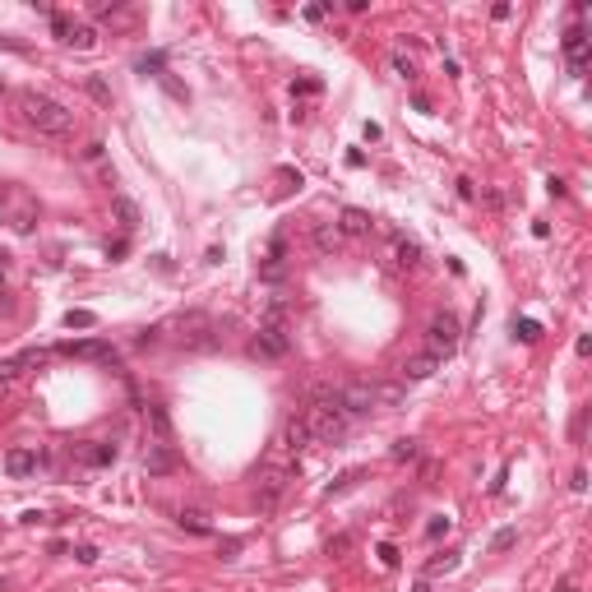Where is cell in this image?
Returning a JSON list of instances; mask_svg holds the SVG:
<instances>
[{
    "label": "cell",
    "instance_id": "1",
    "mask_svg": "<svg viewBox=\"0 0 592 592\" xmlns=\"http://www.w3.org/2000/svg\"><path fill=\"white\" fill-rule=\"evenodd\" d=\"M306 426H310V440H319V444H343L357 421L343 412V398H338L333 384H315L310 407H306Z\"/></svg>",
    "mask_w": 592,
    "mask_h": 592
},
{
    "label": "cell",
    "instance_id": "2",
    "mask_svg": "<svg viewBox=\"0 0 592 592\" xmlns=\"http://www.w3.org/2000/svg\"><path fill=\"white\" fill-rule=\"evenodd\" d=\"M19 116L23 125H32L37 135H47V139H65V135H75V111L56 102V97L37 93V88H19Z\"/></svg>",
    "mask_w": 592,
    "mask_h": 592
},
{
    "label": "cell",
    "instance_id": "3",
    "mask_svg": "<svg viewBox=\"0 0 592 592\" xmlns=\"http://www.w3.org/2000/svg\"><path fill=\"white\" fill-rule=\"evenodd\" d=\"M292 352V324H287V301L282 296H273L268 301L264 319H259V328H255V338H250V357L259 361H278Z\"/></svg>",
    "mask_w": 592,
    "mask_h": 592
},
{
    "label": "cell",
    "instance_id": "4",
    "mask_svg": "<svg viewBox=\"0 0 592 592\" xmlns=\"http://www.w3.org/2000/svg\"><path fill=\"white\" fill-rule=\"evenodd\" d=\"M162 333H172V343L181 352H213L218 347V324H213V315H204V310L176 315L172 324H162Z\"/></svg>",
    "mask_w": 592,
    "mask_h": 592
},
{
    "label": "cell",
    "instance_id": "5",
    "mask_svg": "<svg viewBox=\"0 0 592 592\" xmlns=\"http://www.w3.org/2000/svg\"><path fill=\"white\" fill-rule=\"evenodd\" d=\"M458 338H463V324H458V315L453 310H435L431 315V324H426V352L440 361H449L458 352Z\"/></svg>",
    "mask_w": 592,
    "mask_h": 592
},
{
    "label": "cell",
    "instance_id": "6",
    "mask_svg": "<svg viewBox=\"0 0 592 592\" xmlns=\"http://www.w3.org/2000/svg\"><path fill=\"white\" fill-rule=\"evenodd\" d=\"M338 398H343V412L352 421L379 412V398H375V384L371 379H352V384H338Z\"/></svg>",
    "mask_w": 592,
    "mask_h": 592
},
{
    "label": "cell",
    "instance_id": "7",
    "mask_svg": "<svg viewBox=\"0 0 592 592\" xmlns=\"http://www.w3.org/2000/svg\"><path fill=\"white\" fill-rule=\"evenodd\" d=\"M144 472H148V477H176V472H181V449L167 444V440H153V444L144 449Z\"/></svg>",
    "mask_w": 592,
    "mask_h": 592
},
{
    "label": "cell",
    "instance_id": "8",
    "mask_svg": "<svg viewBox=\"0 0 592 592\" xmlns=\"http://www.w3.org/2000/svg\"><path fill=\"white\" fill-rule=\"evenodd\" d=\"M384 264L398 268V273H412V268L421 264V246L412 241V236L393 232V236H389V246H384Z\"/></svg>",
    "mask_w": 592,
    "mask_h": 592
},
{
    "label": "cell",
    "instance_id": "9",
    "mask_svg": "<svg viewBox=\"0 0 592 592\" xmlns=\"http://www.w3.org/2000/svg\"><path fill=\"white\" fill-rule=\"evenodd\" d=\"M255 495H259V514H273L278 500L287 495V472L282 468H264L259 472V482H255Z\"/></svg>",
    "mask_w": 592,
    "mask_h": 592
},
{
    "label": "cell",
    "instance_id": "10",
    "mask_svg": "<svg viewBox=\"0 0 592 592\" xmlns=\"http://www.w3.org/2000/svg\"><path fill=\"white\" fill-rule=\"evenodd\" d=\"M116 458H121L116 440H83V444H75V463H83V468H111Z\"/></svg>",
    "mask_w": 592,
    "mask_h": 592
},
{
    "label": "cell",
    "instance_id": "11",
    "mask_svg": "<svg viewBox=\"0 0 592 592\" xmlns=\"http://www.w3.org/2000/svg\"><path fill=\"white\" fill-rule=\"evenodd\" d=\"M564 61H569V75H583L588 70V56H592V37H588V28L583 23H574V28L564 32Z\"/></svg>",
    "mask_w": 592,
    "mask_h": 592
},
{
    "label": "cell",
    "instance_id": "12",
    "mask_svg": "<svg viewBox=\"0 0 592 592\" xmlns=\"http://www.w3.org/2000/svg\"><path fill=\"white\" fill-rule=\"evenodd\" d=\"M56 352H65V357H79V361H107V366H116V347L102 343V338H83V343H61Z\"/></svg>",
    "mask_w": 592,
    "mask_h": 592
},
{
    "label": "cell",
    "instance_id": "13",
    "mask_svg": "<svg viewBox=\"0 0 592 592\" xmlns=\"http://www.w3.org/2000/svg\"><path fill=\"white\" fill-rule=\"evenodd\" d=\"M93 14L102 19L111 32H116V28H135V23H139V10H135V5H116V0H111V5H102V0H97Z\"/></svg>",
    "mask_w": 592,
    "mask_h": 592
},
{
    "label": "cell",
    "instance_id": "14",
    "mask_svg": "<svg viewBox=\"0 0 592 592\" xmlns=\"http://www.w3.org/2000/svg\"><path fill=\"white\" fill-rule=\"evenodd\" d=\"M47 361V352L42 347H23L19 357H10V361H0V384H10L14 375H23V371H32V366H42Z\"/></svg>",
    "mask_w": 592,
    "mask_h": 592
},
{
    "label": "cell",
    "instance_id": "15",
    "mask_svg": "<svg viewBox=\"0 0 592 592\" xmlns=\"http://www.w3.org/2000/svg\"><path fill=\"white\" fill-rule=\"evenodd\" d=\"M310 246L319 250V255H338V250H343V232H338V222H315L310 227Z\"/></svg>",
    "mask_w": 592,
    "mask_h": 592
},
{
    "label": "cell",
    "instance_id": "16",
    "mask_svg": "<svg viewBox=\"0 0 592 592\" xmlns=\"http://www.w3.org/2000/svg\"><path fill=\"white\" fill-rule=\"evenodd\" d=\"M5 472H10L14 482L32 477V472H37V449H23V444H19V449H10V453H5Z\"/></svg>",
    "mask_w": 592,
    "mask_h": 592
},
{
    "label": "cell",
    "instance_id": "17",
    "mask_svg": "<svg viewBox=\"0 0 592 592\" xmlns=\"http://www.w3.org/2000/svg\"><path fill=\"white\" fill-rule=\"evenodd\" d=\"M440 366H444V361L431 357V352H412V357L403 361V384H407V379H431Z\"/></svg>",
    "mask_w": 592,
    "mask_h": 592
},
{
    "label": "cell",
    "instance_id": "18",
    "mask_svg": "<svg viewBox=\"0 0 592 592\" xmlns=\"http://www.w3.org/2000/svg\"><path fill=\"white\" fill-rule=\"evenodd\" d=\"M371 227H375V218L366 208H343V213H338V232L343 236H366Z\"/></svg>",
    "mask_w": 592,
    "mask_h": 592
},
{
    "label": "cell",
    "instance_id": "19",
    "mask_svg": "<svg viewBox=\"0 0 592 592\" xmlns=\"http://www.w3.org/2000/svg\"><path fill=\"white\" fill-rule=\"evenodd\" d=\"M306 444H310V426H306V417H292L287 426H282V449L301 453Z\"/></svg>",
    "mask_w": 592,
    "mask_h": 592
},
{
    "label": "cell",
    "instance_id": "20",
    "mask_svg": "<svg viewBox=\"0 0 592 592\" xmlns=\"http://www.w3.org/2000/svg\"><path fill=\"white\" fill-rule=\"evenodd\" d=\"M144 417H148V426H153V440H167V444H172V417H167V407L148 403L144 407Z\"/></svg>",
    "mask_w": 592,
    "mask_h": 592
},
{
    "label": "cell",
    "instance_id": "21",
    "mask_svg": "<svg viewBox=\"0 0 592 592\" xmlns=\"http://www.w3.org/2000/svg\"><path fill=\"white\" fill-rule=\"evenodd\" d=\"M111 208H116V218H121V227H125V232H135V227H139V204H135V199L116 195V199H111Z\"/></svg>",
    "mask_w": 592,
    "mask_h": 592
},
{
    "label": "cell",
    "instance_id": "22",
    "mask_svg": "<svg viewBox=\"0 0 592 592\" xmlns=\"http://www.w3.org/2000/svg\"><path fill=\"white\" fill-rule=\"evenodd\" d=\"M176 523H181V528H190V532H199V537H208V514H204V509H181V514H176Z\"/></svg>",
    "mask_w": 592,
    "mask_h": 592
},
{
    "label": "cell",
    "instance_id": "23",
    "mask_svg": "<svg viewBox=\"0 0 592 592\" xmlns=\"http://www.w3.org/2000/svg\"><path fill=\"white\" fill-rule=\"evenodd\" d=\"M135 70H139V75L162 79V75H167V56H162V51H148V56H139V61H135Z\"/></svg>",
    "mask_w": 592,
    "mask_h": 592
},
{
    "label": "cell",
    "instance_id": "24",
    "mask_svg": "<svg viewBox=\"0 0 592 592\" xmlns=\"http://www.w3.org/2000/svg\"><path fill=\"white\" fill-rule=\"evenodd\" d=\"M357 482H366V468H352V472H343V477H338V482L328 486L324 495H328V500H333V495H347V491H352Z\"/></svg>",
    "mask_w": 592,
    "mask_h": 592
},
{
    "label": "cell",
    "instance_id": "25",
    "mask_svg": "<svg viewBox=\"0 0 592 592\" xmlns=\"http://www.w3.org/2000/svg\"><path fill=\"white\" fill-rule=\"evenodd\" d=\"M65 47H79V51H88V47H97V32L88 28V23H75V28H70V42H65Z\"/></svg>",
    "mask_w": 592,
    "mask_h": 592
},
{
    "label": "cell",
    "instance_id": "26",
    "mask_svg": "<svg viewBox=\"0 0 592 592\" xmlns=\"http://www.w3.org/2000/svg\"><path fill=\"white\" fill-rule=\"evenodd\" d=\"M389 70H393L398 79H407V83L417 79V61H412V56H403V51H393V56H389Z\"/></svg>",
    "mask_w": 592,
    "mask_h": 592
},
{
    "label": "cell",
    "instance_id": "27",
    "mask_svg": "<svg viewBox=\"0 0 592 592\" xmlns=\"http://www.w3.org/2000/svg\"><path fill=\"white\" fill-rule=\"evenodd\" d=\"M375 398H379V407H398L407 398L403 384H375Z\"/></svg>",
    "mask_w": 592,
    "mask_h": 592
},
{
    "label": "cell",
    "instance_id": "28",
    "mask_svg": "<svg viewBox=\"0 0 592 592\" xmlns=\"http://www.w3.org/2000/svg\"><path fill=\"white\" fill-rule=\"evenodd\" d=\"M421 453V444L417 440H393V449H389V458L393 463H412V458H417Z\"/></svg>",
    "mask_w": 592,
    "mask_h": 592
},
{
    "label": "cell",
    "instance_id": "29",
    "mask_svg": "<svg viewBox=\"0 0 592 592\" xmlns=\"http://www.w3.org/2000/svg\"><path fill=\"white\" fill-rule=\"evenodd\" d=\"M518 546V528H500L495 537H491V551H495V555H504V551H514Z\"/></svg>",
    "mask_w": 592,
    "mask_h": 592
},
{
    "label": "cell",
    "instance_id": "30",
    "mask_svg": "<svg viewBox=\"0 0 592 592\" xmlns=\"http://www.w3.org/2000/svg\"><path fill=\"white\" fill-rule=\"evenodd\" d=\"M514 338H523V343H537V338H542V324H537V319H514Z\"/></svg>",
    "mask_w": 592,
    "mask_h": 592
},
{
    "label": "cell",
    "instance_id": "31",
    "mask_svg": "<svg viewBox=\"0 0 592 592\" xmlns=\"http://www.w3.org/2000/svg\"><path fill=\"white\" fill-rule=\"evenodd\" d=\"M83 88H88V93H93L97 102H102V107H111V88H107V83H102L97 75H88V79H83Z\"/></svg>",
    "mask_w": 592,
    "mask_h": 592
},
{
    "label": "cell",
    "instance_id": "32",
    "mask_svg": "<svg viewBox=\"0 0 592 592\" xmlns=\"http://www.w3.org/2000/svg\"><path fill=\"white\" fill-rule=\"evenodd\" d=\"M93 324H97L93 310H70L65 315V328H93Z\"/></svg>",
    "mask_w": 592,
    "mask_h": 592
},
{
    "label": "cell",
    "instance_id": "33",
    "mask_svg": "<svg viewBox=\"0 0 592 592\" xmlns=\"http://www.w3.org/2000/svg\"><path fill=\"white\" fill-rule=\"evenodd\" d=\"M453 528V518H444V514H435L431 518V523H426V537H431V542H435V537H444V532Z\"/></svg>",
    "mask_w": 592,
    "mask_h": 592
},
{
    "label": "cell",
    "instance_id": "34",
    "mask_svg": "<svg viewBox=\"0 0 592 592\" xmlns=\"http://www.w3.org/2000/svg\"><path fill=\"white\" fill-rule=\"evenodd\" d=\"M319 88H324L319 79H296V83H292V93H296V97H315Z\"/></svg>",
    "mask_w": 592,
    "mask_h": 592
},
{
    "label": "cell",
    "instance_id": "35",
    "mask_svg": "<svg viewBox=\"0 0 592 592\" xmlns=\"http://www.w3.org/2000/svg\"><path fill=\"white\" fill-rule=\"evenodd\" d=\"M70 28H75V23H70L65 14H56V10H51V32H56L61 42H70Z\"/></svg>",
    "mask_w": 592,
    "mask_h": 592
},
{
    "label": "cell",
    "instance_id": "36",
    "mask_svg": "<svg viewBox=\"0 0 592 592\" xmlns=\"http://www.w3.org/2000/svg\"><path fill=\"white\" fill-rule=\"evenodd\" d=\"M449 569H458V560H453V555H444V560H431V564H426V574H449Z\"/></svg>",
    "mask_w": 592,
    "mask_h": 592
},
{
    "label": "cell",
    "instance_id": "37",
    "mask_svg": "<svg viewBox=\"0 0 592 592\" xmlns=\"http://www.w3.org/2000/svg\"><path fill=\"white\" fill-rule=\"evenodd\" d=\"M347 546H352V537H347V532H343V537H333V542H328V555H343Z\"/></svg>",
    "mask_w": 592,
    "mask_h": 592
},
{
    "label": "cell",
    "instance_id": "38",
    "mask_svg": "<svg viewBox=\"0 0 592 592\" xmlns=\"http://www.w3.org/2000/svg\"><path fill=\"white\" fill-rule=\"evenodd\" d=\"M379 560H384V564L393 569V564H398V546H389V542H384V546H379Z\"/></svg>",
    "mask_w": 592,
    "mask_h": 592
},
{
    "label": "cell",
    "instance_id": "39",
    "mask_svg": "<svg viewBox=\"0 0 592 592\" xmlns=\"http://www.w3.org/2000/svg\"><path fill=\"white\" fill-rule=\"evenodd\" d=\"M75 560H79V564H93V560H97V551H93V546H79Z\"/></svg>",
    "mask_w": 592,
    "mask_h": 592
},
{
    "label": "cell",
    "instance_id": "40",
    "mask_svg": "<svg viewBox=\"0 0 592 592\" xmlns=\"http://www.w3.org/2000/svg\"><path fill=\"white\" fill-rule=\"evenodd\" d=\"M458 195H463V199H477V186H472L468 176H458Z\"/></svg>",
    "mask_w": 592,
    "mask_h": 592
},
{
    "label": "cell",
    "instance_id": "41",
    "mask_svg": "<svg viewBox=\"0 0 592 592\" xmlns=\"http://www.w3.org/2000/svg\"><path fill=\"white\" fill-rule=\"evenodd\" d=\"M328 10H333V5H310V10H306V19H310V23H319V19H324Z\"/></svg>",
    "mask_w": 592,
    "mask_h": 592
},
{
    "label": "cell",
    "instance_id": "42",
    "mask_svg": "<svg viewBox=\"0 0 592 592\" xmlns=\"http://www.w3.org/2000/svg\"><path fill=\"white\" fill-rule=\"evenodd\" d=\"M555 592H578V578H560V583H555Z\"/></svg>",
    "mask_w": 592,
    "mask_h": 592
},
{
    "label": "cell",
    "instance_id": "43",
    "mask_svg": "<svg viewBox=\"0 0 592 592\" xmlns=\"http://www.w3.org/2000/svg\"><path fill=\"white\" fill-rule=\"evenodd\" d=\"M5 259H10V255H5V250H0V268H5Z\"/></svg>",
    "mask_w": 592,
    "mask_h": 592
},
{
    "label": "cell",
    "instance_id": "44",
    "mask_svg": "<svg viewBox=\"0 0 592 592\" xmlns=\"http://www.w3.org/2000/svg\"><path fill=\"white\" fill-rule=\"evenodd\" d=\"M0 287H5V268H0Z\"/></svg>",
    "mask_w": 592,
    "mask_h": 592
},
{
    "label": "cell",
    "instance_id": "45",
    "mask_svg": "<svg viewBox=\"0 0 592 592\" xmlns=\"http://www.w3.org/2000/svg\"><path fill=\"white\" fill-rule=\"evenodd\" d=\"M0 93H5V83H0Z\"/></svg>",
    "mask_w": 592,
    "mask_h": 592
}]
</instances>
